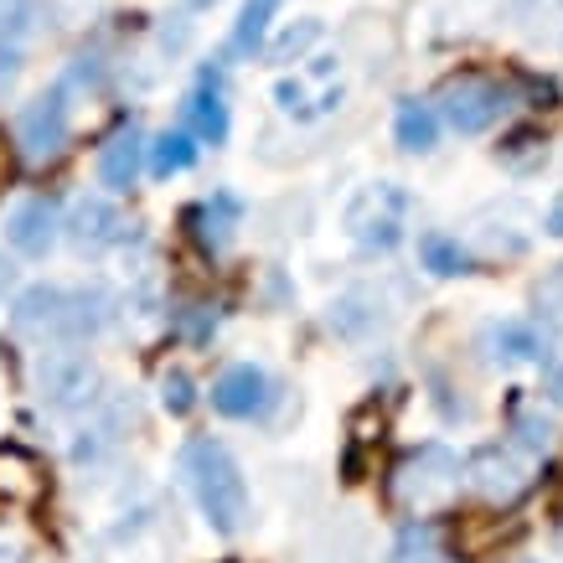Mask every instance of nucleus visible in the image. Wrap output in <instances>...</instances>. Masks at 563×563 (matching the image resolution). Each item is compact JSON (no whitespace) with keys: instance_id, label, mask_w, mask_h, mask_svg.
I'll return each mask as SVG.
<instances>
[{"instance_id":"f257e3e1","label":"nucleus","mask_w":563,"mask_h":563,"mask_svg":"<svg viewBox=\"0 0 563 563\" xmlns=\"http://www.w3.org/2000/svg\"><path fill=\"white\" fill-rule=\"evenodd\" d=\"M181 471H187V486L197 496L202 517L212 522V532L222 538H239L249 528V486H243V471L233 461V450L212 434H197L181 450Z\"/></svg>"},{"instance_id":"f03ea898","label":"nucleus","mask_w":563,"mask_h":563,"mask_svg":"<svg viewBox=\"0 0 563 563\" xmlns=\"http://www.w3.org/2000/svg\"><path fill=\"white\" fill-rule=\"evenodd\" d=\"M109 321V295L103 290H57L36 285L16 300V325L36 336H93Z\"/></svg>"},{"instance_id":"7ed1b4c3","label":"nucleus","mask_w":563,"mask_h":563,"mask_svg":"<svg viewBox=\"0 0 563 563\" xmlns=\"http://www.w3.org/2000/svg\"><path fill=\"white\" fill-rule=\"evenodd\" d=\"M461 486H465V465L444 444L413 450L393 471V501L413 517H429V512H440V507H450L461 496Z\"/></svg>"},{"instance_id":"20e7f679","label":"nucleus","mask_w":563,"mask_h":563,"mask_svg":"<svg viewBox=\"0 0 563 563\" xmlns=\"http://www.w3.org/2000/svg\"><path fill=\"white\" fill-rule=\"evenodd\" d=\"M507 88L496 78H481V73H461L440 88V114L455 135H486L501 114H507Z\"/></svg>"},{"instance_id":"39448f33","label":"nucleus","mask_w":563,"mask_h":563,"mask_svg":"<svg viewBox=\"0 0 563 563\" xmlns=\"http://www.w3.org/2000/svg\"><path fill=\"white\" fill-rule=\"evenodd\" d=\"M404 222H409V197L393 187V181H377V187L357 191L352 207H346V228L362 249H377L388 254L393 243L404 239Z\"/></svg>"},{"instance_id":"423d86ee","label":"nucleus","mask_w":563,"mask_h":563,"mask_svg":"<svg viewBox=\"0 0 563 563\" xmlns=\"http://www.w3.org/2000/svg\"><path fill=\"white\" fill-rule=\"evenodd\" d=\"M68 99H63V88H52V93H42V99H32L26 109H21L16 120V145L26 161H36V166H47V161H57V155L68 151Z\"/></svg>"},{"instance_id":"0eeeda50","label":"nucleus","mask_w":563,"mask_h":563,"mask_svg":"<svg viewBox=\"0 0 563 563\" xmlns=\"http://www.w3.org/2000/svg\"><path fill=\"white\" fill-rule=\"evenodd\" d=\"M465 481H471L486 501H496V507H507V501H517V496L528 492L522 461H517L512 450H501V444H481L476 455L465 461Z\"/></svg>"},{"instance_id":"6e6552de","label":"nucleus","mask_w":563,"mask_h":563,"mask_svg":"<svg viewBox=\"0 0 563 563\" xmlns=\"http://www.w3.org/2000/svg\"><path fill=\"white\" fill-rule=\"evenodd\" d=\"M269 373L254 367V362H233L228 373L212 383V409L222 419H258V413L269 409Z\"/></svg>"},{"instance_id":"1a4fd4ad","label":"nucleus","mask_w":563,"mask_h":563,"mask_svg":"<svg viewBox=\"0 0 563 563\" xmlns=\"http://www.w3.org/2000/svg\"><path fill=\"white\" fill-rule=\"evenodd\" d=\"M57 202L52 197H26V202L11 207V218H5V243L26 258H42L57 243Z\"/></svg>"},{"instance_id":"9d476101","label":"nucleus","mask_w":563,"mask_h":563,"mask_svg":"<svg viewBox=\"0 0 563 563\" xmlns=\"http://www.w3.org/2000/svg\"><path fill=\"white\" fill-rule=\"evenodd\" d=\"M145 140H140V130L130 124V130H120V135H109L103 140V151H99V181L109 191H130L140 181V161H145Z\"/></svg>"},{"instance_id":"9b49d317","label":"nucleus","mask_w":563,"mask_h":563,"mask_svg":"<svg viewBox=\"0 0 563 563\" xmlns=\"http://www.w3.org/2000/svg\"><path fill=\"white\" fill-rule=\"evenodd\" d=\"M187 120H191V135L207 140V145L228 140V99H222V78L212 68H202V84L191 88Z\"/></svg>"},{"instance_id":"f8f14e48","label":"nucleus","mask_w":563,"mask_h":563,"mask_svg":"<svg viewBox=\"0 0 563 563\" xmlns=\"http://www.w3.org/2000/svg\"><path fill=\"white\" fill-rule=\"evenodd\" d=\"M68 233H73V243H78V249H109V243L124 239V218H120V212H114L109 202L88 197V202L73 207Z\"/></svg>"},{"instance_id":"ddd939ff","label":"nucleus","mask_w":563,"mask_h":563,"mask_svg":"<svg viewBox=\"0 0 563 563\" xmlns=\"http://www.w3.org/2000/svg\"><path fill=\"white\" fill-rule=\"evenodd\" d=\"M393 135L409 155H424L434 151V140H440V114L419 99H404L398 103V120H393Z\"/></svg>"},{"instance_id":"4468645a","label":"nucleus","mask_w":563,"mask_h":563,"mask_svg":"<svg viewBox=\"0 0 563 563\" xmlns=\"http://www.w3.org/2000/svg\"><path fill=\"white\" fill-rule=\"evenodd\" d=\"M285 0H243L239 21H233V57H254V52H264V42H269V26H274V11H279Z\"/></svg>"},{"instance_id":"2eb2a0df","label":"nucleus","mask_w":563,"mask_h":563,"mask_svg":"<svg viewBox=\"0 0 563 563\" xmlns=\"http://www.w3.org/2000/svg\"><path fill=\"white\" fill-rule=\"evenodd\" d=\"M197 166V140L187 130H166V135L151 140V176L155 181H172V176L191 172Z\"/></svg>"},{"instance_id":"dca6fc26","label":"nucleus","mask_w":563,"mask_h":563,"mask_svg":"<svg viewBox=\"0 0 563 563\" xmlns=\"http://www.w3.org/2000/svg\"><path fill=\"white\" fill-rule=\"evenodd\" d=\"M486 346H492L496 362H538V357H543V336H538L528 321L492 325V331H486Z\"/></svg>"},{"instance_id":"f3484780","label":"nucleus","mask_w":563,"mask_h":563,"mask_svg":"<svg viewBox=\"0 0 563 563\" xmlns=\"http://www.w3.org/2000/svg\"><path fill=\"white\" fill-rule=\"evenodd\" d=\"M419 264H424L429 274H440V279L471 274V254H465L461 239H450V233H424V239H419Z\"/></svg>"},{"instance_id":"a211bd4d","label":"nucleus","mask_w":563,"mask_h":563,"mask_svg":"<svg viewBox=\"0 0 563 563\" xmlns=\"http://www.w3.org/2000/svg\"><path fill=\"white\" fill-rule=\"evenodd\" d=\"M161 404H166L176 419H187V413L197 409V383H191L181 367H176V373H166V377H161Z\"/></svg>"},{"instance_id":"6ab92c4d","label":"nucleus","mask_w":563,"mask_h":563,"mask_svg":"<svg viewBox=\"0 0 563 563\" xmlns=\"http://www.w3.org/2000/svg\"><path fill=\"white\" fill-rule=\"evenodd\" d=\"M512 429H517V440L528 444V450H548V444H553V419H548L543 409H517Z\"/></svg>"},{"instance_id":"aec40b11","label":"nucleus","mask_w":563,"mask_h":563,"mask_svg":"<svg viewBox=\"0 0 563 563\" xmlns=\"http://www.w3.org/2000/svg\"><path fill=\"white\" fill-rule=\"evenodd\" d=\"M316 36H321V21H306V26H300V32H290L285 36V42H274V63H290V57H300V52L310 47V42H316Z\"/></svg>"},{"instance_id":"412c9836","label":"nucleus","mask_w":563,"mask_h":563,"mask_svg":"<svg viewBox=\"0 0 563 563\" xmlns=\"http://www.w3.org/2000/svg\"><path fill=\"white\" fill-rule=\"evenodd\" d=\"M419 543V528H409L404 532V543H398V553H393V563H444V559H434L429 548H413Z\"/></svg>"},{"instance_id":"4be33fe9","label":"nucleus","mask_w":563,"mask_h":563,"mask_svg":"<svg viewBox=\"0 0 563 563\" xmlns=\"http://www.w3.org/2000/svg\"><path fill=\"white\" fill-rule=\"evenodd\" d=\"M548 233H553V239H563V191L553 197V207H548Z\"/></svg>"},{"instance_id":"5701e85b","label":"nucleus","mask_w":563,"mask_h":563,"mask_svg":"<svg viewBox=\"0 0 563 563\" xmlns=\"http://www.w3.org/2000/svg\"><path fill=\"white\" fill-rule=\"evenodd\" d=\"M11 78H16V52H5V47H0V88L11 84Z\"/></svg>"},{"instance_id":"b1692460","label":"nucleus","mask_w":563,"mask_h":563,"mask_svg":"<svg viewBox=\"0 0 563 563\" xmlns=\"http://www.w3.org/2000/svg\"><path fill=\"white\" fill-rule=\"evenodd\" d=\"M548 398H553V404H563V367H553V373H548Z\"/></svg>"},{"instance_id":"393cba45","label":"nucleus","mask_w":563,"mask_h":563,"mask_svg":"<svg viewBox=\"0 0 563 563\" xmlns=\"http://www.w3.org/2000/svg\"><path fill=\"white\" fill-rule=\"evenodd\" d=\"M187 11H207V5H218V0H181Z\"/></svg>"},{"instance_id":"a878e982","label":"nucleus","mask_w":563,"mask_h":563,"mask_svg":"<svg viewBox=\"0 0 563 563\" xmlns=\"http://www.w3.org/2000/svg\"><path fill=\"white\" fill-rule=\"evenodd\" d=\"M0 187H5V145H0Z\"/></svg>"}]
</instances>
